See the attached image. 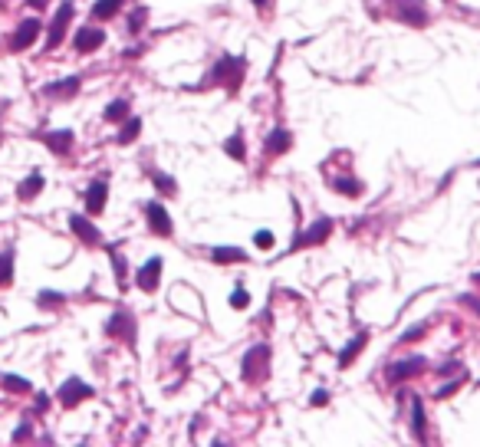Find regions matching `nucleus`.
I'll return each instance as SVG.
<instances>
[{"label": "nucleus", "mask_w": 480, "mask_h": 447, "mask_svg": "<svg viewBox=\"0 0 480 447\" xmlns=\"http://www.w3.org/2000/svg\"><path fill=\"white\" fill-rule=\"evenodd\" d=\"M266 362H270V352L264 346H257L247 352V359H243V378L247 382H264L266 378Z\"/></svg>", "instance_id": "f257e3e1"}, {"label": "nucleus", "mask_w": 480, "mask_h": 447, "mask_svg": "<svg viewBox=\"0 0 480 447\" xmlns=\"http://www.w3.org/2000/svg\"><path fill=\"white\" fill-rule=\"evenodd\" d=\"M69 20H73V3H63V7L56 10V17H53V24H50V37H46V47H50V50H56V47L63 43Z\"/></svg>", "instance_id": "f03ea898"}, {"label": "nucleus", "mask_w": 480, "mask_h": 447, "mask_svg": "<svg viewBox=\"0 0 480 447\" xmlns=\"http://www.w3.org/2000/svg\"><path fill=\"white\" fill-rule=\"evenodd\" d=\"M86 398H92V388H89L86 382H79V378H69V382H63V388H60L63 408H76L79 401H86Z\"/></svg>", "instance_id": "7ed1b4c3"}, {"label": "nucleus", "mask_w": 480, "mask_h": 447, "mask_svg": "<svg viewBox=\"0 0 480 447\" xmlns=\"http://www.w3.org/2000/svg\"><path fill=\"white\" fill-rule=\"evenodd\" d=\"M37 33H40V20H24V24L17 26V33H13V40H10V50H26V47H33V40H37Z\"/></svg>", "instance_id": "20e7f679"}, {"label": "nucleus", "mask_w": 480, "mask_h": 447, "mask_svg": "<svg viewBox=\"0 0 480 447\" xmlns=\"http://www.w3.org/2000/svg\"><path fill=\"white\" fill-rule=\"evenodd\" d=\"M145 214H148V224H152V230L155 234H162V237H171V217H168V211H164L158 201H152L148 208H145Z\"/></svg>", "instance_id": "39448f33"}, {"label": "nucleus", "mask_w": 480, "mask_h": 447, "mask_svg": "<svg viewBox=\"0 0 480 447\" xmlns=\"http://www.w3.org/2000/svg\"><path fill=\"white\" fill-rule=\"evenodd\" d=\"M240 73H243V60H221L217 62L214 76L221 79V83H228L230 89L240 86Z\"/></svg>", "instance_id": "423d86ee"}, {"label": "nucleus", "mask_w": 480, "mask_h": 447, "mask_svg": "<svg viewBox=\"0 0 480 447\" xmlns=\"http://www.w3.org/2000/svg\"><path fill=\"white\" fill-rule=\"evenodd\" d=\"M102 40H105V33H102V30H96V26H83V30L76 33V50H79V53L99 50Z\"/></svg>", "instance_id": "0eeeda50"}, {"label": "nucleus", "mask_w": 480, "mask_h": 447, "mask_svg": "<svg viewBox=\"0 0 480 447\" xmlns=\"http://www.w3.org/2000/svg\"><path fill=\"white\" fill-rule=\"evenodd\" d=\"M425 365H428V362H425V359H408V362H398V365H392V369H388V378H392V382H402V378H411V375L425 372Z\"/></svg>", "instance_id": "6e6552de"}, {"label": "nucleus", "mask_w": 480, "mask_h": 447, "mask_svg": "<svg viewBox=\"0 0 480 447\" xmlns=\"http://www.w3.org/2000/svg\"><path fill=\"white\" fill-rule=\"evenodd\" d=\"M109 335H122V339H135V323H132V316L128 312H115L112 319H109Z\"/></svg>", "instance_id": "1a4fd4ad"}, {"label": "nucleus", "mask_w": 480, "mask_h": 447, "mask_svg": "<svg viewBox=\"0 0 480 447\" xmlns=\"http://www.w3.org/2000/svg\"><path fill=\"white\" fill-rule=\"evenodd\" d=\"M329 230H332V221L323 217L313 230H306L303 237H296V240H293V247H309V244H319V240H326V237H329Z\"/></svg>", "instance_id": "9d476101"}, {"label": "nucleus", "mask_w": 480, "mask_h": 447, "mask_svg": "<svg viewBox=\"0 0 480 447\" xmlns=\"http://www.w3.org/2000/svg\"><path fill=\"white\" fill-rule=\"evenodd\" d=\"M105 194H109V187H105V181H92L86 191V208L89 214H99L102 208H105Z\"/></svg>", "instance_id": "9b49d317"}, {"label": "nucleus", "mask_w": 480, "mask_h": 447, "mask_svg": "<svg viewBox=\"0 0 480 447\" xmlns=\"http://www.w3.org/2000/svg\"><path fill=\"white\" fill-rule=\"evenodd\" d=\"M43 142H46V149H50V151H56V155H66V151H69V145H73V132H69V128L46 132V135H43Z\"/></svg>", "instance_id": "f8f14e48"}, {"label": "nucleus", "mask_w": 480, "mask_h": 447, "mask_svg": "<svg viewBox=\"0 0 480 447\" xmlns=\"http://www.w3.org/2000/svg\"><path fill=\"white\" fill-rule=\"evenodd\" d=\"M158 273H162V260L152 257V260L142 267V273H139V286L145 289V293H152L155 286H158Z\"/></svg>", "instance_id": "ddd939ff"}, {"label": "nucleus", "mask_w": 480, "mask_h": 447, "mask_svg": "<svg viewBox=\"0 0 480 447\" xmlns=\"http://www.w3.org/2000/svg\"><path fill=\"white\" fill-rule=\"evenodd\" d=\"M398 7H402V20H408L411 26H425V24H428V13L421 10V3H418V0H398Z\"/></svg>", "instance_id": "4468645a"}, {"label": "nucleus", "mask_w": 480, "mask_h": 447, "mask_svg": "<svg viewBox=\"0 0 480 447\" xmlns=\"http://www.w3.org/2000/svg\"><path fill=\"white\" fill-rule=\"evenodd\" d=\"M69 227H73V234H76L79 240H86V244H99V230H96L86 217L73 214V217H69Z\"/></svg>", "instance_id": "2eb2a0df"}, {"label": "nucleus", "mask_w": 480, "mask_h": 447, "mask_svg": "<svg viewBox=\"0 0 480 447\" xmlns=\"http://www.w3.org/2000/svg\"><path fill=\"white\" fill-rule=\"evenodd\" d=\"M40 191H43V174H40V171H33V174H30V178L24 181V185L17 187V194H20L24 201H33V198L40 194Z\"/></svg>", "instance_id": "dca6fc26"}, {"label": "nucleus", "mask_w": 480, "mask_h": 447, "mask_svg": "<svg viewBox=\"0 0 480 447\" xmlns=\"http://www.w3.org/2000/svg\"><path fill=\"white\" fill-rule=\"evenodd\" d=\"M76 89H79V76H69L63 83H50L43 92H46V96H73Z\"/></svg>", "instance_id": "f3484780"}, {"label": "nucleus", "mask_w": 480, "mask_h": 447, "mask_svg": "<svg viewBox=\"0 0 480 447\" xmlns=\"http://www.w3.org/2000/svg\"><path fill=\"white\" fill-rule=\"evenodd\" d=\"M286 149H290V132L277 128V132H270V135H266V151L280 155V151H286Z\"/></svg>", "instance_id": "a211bd4d"}, {"label": "nucleus", "mask_w": 480, "mask_h": 447, "mask_svg": "<svg viewBox=\"0 0 480 447\" xmlns=\"http://www.w3.org/2000/svg\"><path fill=\"white\" fill-rule=\"evenodd\" d=\"M217 263H240V260H247V253L237 247H217L214 253H211Z\"/></svg>", "instance_id": "6ab92c4d"}, {"label": "nucleus", "mask_w": 480, "mask_h": 447, "mask_svg": "<svg viewBox=\"0 0 480 447\" xmlns=\"http://www.w3.org/2000/svg\"><path fill=\"white\" fill-rule=\"evenodd\" d=\"M13 280V250L0 253V286H7Z\"/></svg>", "instance_id": "aec40b11"}, {"label": "nucleus", "mask_w": 480, "mask_h": 447, "mask_svg": "<svg viewBox=\"0 0 480 447\" xmlns=\"http://www.w3.org/2000/svg\"><path fill=\"white\" fill-rule=\"evenodd\" d=\"M411 431H415V437H425V405L421 401L411 405Z\"/></svg>", "instance_id": "412c9836"}, {"label": "nucleus", "mask_w": 480, "mask_h": 447, "mask_svg": "<svg viewBox=\"0 0 480 447\" xmlns=\"http://www.w3.org/2000/svg\"><path fill=\"white\" fill-rule=\"evenodd\" d=\"M122 7V0H96V7H92V13L99 17V20H109L115 10Z\"/></svg>", "instance_id": "4be33fe9"}, {"label": "nucleus", "mask_w": 480, "mask_h": 447, "mask_svg": "<svg viewBox=\"0 0 480 447\" xmlns=\"http://www.w3.org/2000/svg\"><path fill=\"white\" fill-rule=\"evenodd\" d=\"M362 346H366V335L359 332V335H355V339H352V342L345 346V352H342V355H339V365H349V362H352L355 355H359V348H362Z\"/></svg>", "instance_id": "5701e85b"}, {"label": "nucleus", "mask_w": 480, "mask_h": 447, "mask_svg": "<svg viewBox=\"0 0 480 447\" xmlns=\"http://www.w3.org/2000/svg\"><path fill=\"white\" fill-rule=\"evenodd\" d=\"M126 112H128V102L126 99H115V102H109L105 119H109V122H122V119H126Z\"/></svg>", "instance_id": "b1692460"}, {"label": "nucleus", "mask_w": 480, "mask_h": 447, "mask_svg": "<svg viewBox=\"0 0 480 447\" xmlns=\"http://www.w3.org/2000/svg\"><path fill=\"white\" fill-rule=\"evenodd\" d=\"M139 132H142V119H128L126 128L119 132V142H122V145H128V142H132V138L139 135Z\"/></svg>", "instance_id": "393cba45"}, {"label": "nucleus", "mask_w": 480, "mask_h": 447, "mask_svg": "<svg viewBox=\"0 0 480 447\" xmlns=\"http://www.w3.org/2000/svg\"><path fill=\"white\" fill-rule=\"evenodd\" d=\"M3 388L7 391H30V382L20 375H3Z\"/></svg>", "instance_id": "a878e982"}, {"label": "nucleus", "mask_w": 480, "mask_h": 447, "mask_svg": "<svg viewBox=\"0 0 480 447\" xmlns=\"http://www.w3.org/2000/svg\"><path fill=\"white\" fill-rule=\"evenodd\" d=\"M228 155L230 158H237V162H243V145H240V135H234V138H228Z\"/></svg>", "instance_id": "bb28decb"}, {"label": "nucleus", "mask_w": 480, "mask_h": 447, "mask_svg": "<svg viewBox=\"0 0 480 447\" xmlns=\"http://www.w3.org/2000/svg\"><path fill=\"white\" fill-rule=\"evenodd\" d=\"M253 240H257V247H260V250H270V247H273V234H270V230H257V237H253Z\"/></svg>", "instance_id": "cd10ccee"}, {"label": "nucleus", "mask_w": 480, "mask_h": 447, "mask_svg": "<svg viewBox=\"0 0 480 447\" xmlns=\"http://www.w3.org/2000/svg\"><path fill=\"white\" fill-rule=\"evenodd\" d=\"M336 187H339V191H345V194H359V181H352V178H339V181H336Z\"/></svg>", "instance_id": "c85d7f7f"}, {"label": "nucleus", "mask_w": 480, "mask_h": 447, "mask_svg": "<svg viewBox=\"0 0 480 447\" xmlns=\"http://www.w3.org/2000/svg\"><path fill=\"white\" fill-rule=\"evenodd\" d=\"M247 303H250V296H247L243 289H234V296H230V306H234V310H243Z\"/></svg>", "instance_id": "c756f323"}, {"label": "nucleus", "mask_w": 480, "mask_h": 447, "mask_svg": "<svg viewBox=\"0 0 480 447\" xmlns=\"http://www.w3.org/2000/svg\"><path fill=\"white\" fill-rule=\"evenodd\" d=\"M155 185L162 187V191H168V194L175 191V181H171V178H164V174H155Z\"/></svg>", "instance_id": "7c9ffc66"}, {"label": "nucleus", "mask_w": 480, "mask_h": 447, "mask_svg": "<svg viewBox=\"0 0 480 447\" xmlns=\"http://www.w3.org/2000/svg\"><path fill=\"white\" fill-rule=\"evenodd\" d=\"M26 437H30V424H20L17 435H13V441H26Z\"/></svg>", "instance_id": "2f4dec72"}, {"label": "nucleus", "mask_w": 480, "mask_h": 447, "mask_svg": "<svg viewBox=\"0 0 480 447\" xmlns=\"http://www.w3.org/2000/svg\"><path fill=\"white\" fill-rule=\"evenodd\" d=\"M142 24H145V10H139L135 17H132V20H128V26H132V30H139Z\"/></svg>", "instance_id": "473e14b6"}, {"label": "nucleus", "mask_w": 480, "mask_h": 447, "mask_svg": "<svg viewBox=\"0 0 480 447\" xmlns=\"http://www.w3.org/2000/svg\"><path fill=\"white\" fill-rule=\"evenodd\" d=\"M323 401H329V391H323V388L313 391V405H323Z\"/></svg>", "instance_id": "72a5a7b5"}, {"label": "nucleus", "mask_w": 480, "mask_h": 447, "mask_svg": "<svg viewBox=\"0 0 480 447\" xmlns=\"http://www.w3.org/2000/svg\"><path fill=\"white\" fill-rule=\"evenodd\" d=\"M461 299H464V303H468V306H474V310L480 312V299H477V296H461Z\"/></svg>", "instance_id": "f704fd0d"}, {"label": "nucleus", "mask_w": 480, "mask_h": 447, "mask_svg": "<svg viewBox=\"0 0 480 447\" xmlns=\"http://www.w3.org/2000/svg\"><path fill=\"white\" fill-rule=\"evenodd\" d=\"M30 3H33V7H43V3H46V0H30Z\"/></svg>", "instance_id": "c9c22d12"}, {"label": "nucleus", "mask_w": 480, "mask_h": 447, "mask_svg": "<svg viewBox=\"0 0 480 447\" xmlns=\"http://www.w3.org/2000/svg\"><path fill=\"white\" fill-rule=\"evenodd\" d=\"M253 3H257V7H260V3H264V0H253Z\"/></svg>", "instance_id": "e433bc0d"}, {"label": "nucleus", "mask_w": 480, "mask_h": 447, "mask_svg": "<svg viewBox=\"0 0 480 447\" xmlns=\"http://www.w3.org/2000/svg\"><path fill=\"white\" fill-rule=\"evenodd\" d=\"M477 283H480V273H477Z\"/></svg>", "instance_id": "4c0bfd02"}]
</instances>
